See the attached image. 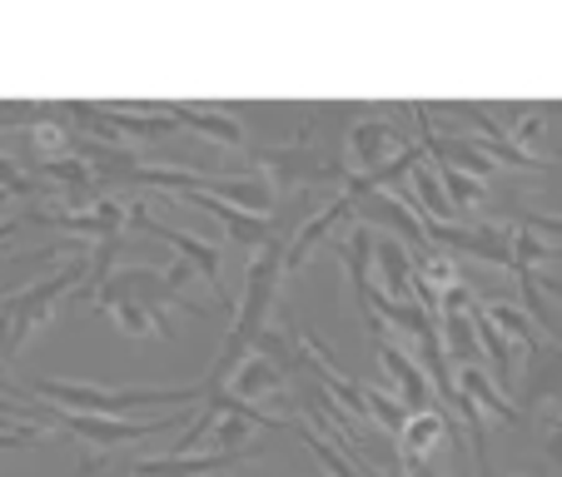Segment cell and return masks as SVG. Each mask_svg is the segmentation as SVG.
<instances>
[{"label": "cell", "instance_id": "1", "mask_svg": "<svg viewBox=\"0 0 562 477\" xmlns=\"http://www.w3.org/2000/svg\"><path fill=\"white\" fill-rule=\"evenodd\" d=\"M279 279H284V245L269 239L265 249H255L245 269V304L234 308V323L220 343V359L214 368L204 373V393H220L229 383V373L245 363V353L255 349V339L269 329V314H274V298H279Z\"/></svg>", "mask_w": 562, "mask_h": 477}, {"label": "cell", "instance_id": "2", "mask_svg": "<svg viewBox=\"0 0 562 477\" xmlns=\"http://www.w3.org/2000/svg\"><path fill=\"white\" fill-rule=\"evenodd\" d=\"M41 398L70 413H95V418H130L135 408H180L204 398V383H180V388H105V383H80V378H35L31 383Z\"/></svg>", "mask_w": 562, "mask_h": 477}, {"label": "cell", "instance_id": "3", "mask_svg": "<svg viewBox=\"0 0 562 477\" xmlns=\"http://www.w3.org/2000/svg\"><path fill=\"white\" fill-rule=\"evenodd\" d=\"M50 423H60L70 438L86 443V457H80V477H95L100 473V457L115 453V447L130 443H145V438L165 433V428L184 423V418H149V423H135V418H95V413H70V408H45Z\"/></svg>", "mask_w": 562, "mask_h": 477}, {"label": "cell", "instance_id": "4", "mask_svg": "<svg viewBox=\"0 0 562 477\" xmlns=\"http://www.w3.org/2000/svg\"><path fill=\"white\" fill-rule=\"evenodd\" d=\"M125 229H145V234H155V239H165V245H170L175 254H180L184 264H190L194 274H200L204 284L214 288V298H220L224 314H234V298H229V288H224V279H220V249H214V245H204V239H194V234H184V229H175V224L155 219L145 200H130Z\"/></svg>", "mask_w": 562, "mask_h": 477}, {"label": "cell", "instance_id": "5", "mask_svg": "<svg viewBox=\"0 0 562 477\" xmlns=\"http://www.w3.org/2000/svg\"><path fill=\"white\" fill-rule=\"evenodd\" d=\"M255 170L265 174L274 190H294V184H339L344 180V164L339 159H324L314 155L308 145H269L255 149Z\"/></svg>", "mask_w": 562, "mask_h": 477}, {"label": "cell", "instance_id": "6", "mask_svg": "<svg viewBox=\"0 0 562 477\" xmlns=\"http://www.w3.org/2000/svg\"><path fill=\"white\" fill-rule=\"evenodd\" d=\"M125 209L130 200H90L86 209H60V204H31L21 219H41L45 229L86 234V239H115L125 234Z\"/></svg>", "mask_w": 562, "mask_h": 477}, {"label": "cell", "instance_id": "7", "mask_svg": "<svg viewBox=\"0 0 562 477\" xmlns=\"http://www.w3.org/2000/svg\"><path fill=\"white\" fill-rule=\"evenodd\" d=\"M552 398H562V343L538 333V339L528 343V373H522V388L513 393V408H518V418L528 423Z\"/></svg>", "mask_w": 562, "mask_h": 477}, {"label": "cell", "instance_id": "8", "mask_svg": "<svg viewBox=\"0 0 562 477\" xmlns=\"http://www.w3.org/2000/svg\"><path fill=\"white\" fill-rule=\"evenodd\" d=\"M363 318H369L373 353H379L383 368H389L393 383H398V404H404L408 413H428V404H434V383H428V373L418 368V359H408V353L383 333V318H373V314H363Z\"/></svg>", "mask_w": 562, "mask_h": 477}, {"label": "cell", "instance_id": "9", "mask_svg": "<svg viewBox=\"0 0 562 477\" xmlns=\"http://www.w3.org/2000/svg\"><path fill=\"white\" fill-rule=\"evenodd\" d=\"M404 149H414V145H408V135L393 125V120H359V125L349 129V170L373 174V170H383V164H393Z\"/></svg>", "mask_w": 562, "mask_h": 477}, {"label": "cell", "instance_id": "10", "mask_svg": "<svg viewBox=\"0 0 562 477\" xmlns=\"http://www.w3.org/2000/svg\"><path fill=\"white\" fill-rule=\"evenodd\" d=\"M259 453H265V443H249V447H239V453H200V457L165 453V457H139V463L120 477H214V473H229V467H239L245 457H259Z\"/></svg>", "mask_w": 562, "mask_h": 477}, {"label": "cell", "instance_id": "11", "mask_svg": "<svg viewBox=\"0 0 562 477\" xmlns=\"http://www.w3.org/2000/svg\"><path fill=\"white\" fill-rule=\"evenodd\" d=\"M204 194H214V200L234 204V209H245V214H259V219H274V209H279V190L259 170L210 174V180H204Z\"/></svg>", "mask_w": 562, "mask_h": 477}, {"label": "cell", "instance_id": "12", "mask_svg": "<svg viewBox=\"0 0 562 477\" xmlns=\"http://www.w3.org/2000/svg\"><path fill=\"white\" fill-rule=\"evenodd\" d=\"M170 200L194 204V209L214 214V219L224 224V234H229V239H239V245H245V249H265L269 239H274V219H259V214L234 209V204L214 200V194H204V190H194V194H170Z\"/></svg>", "mask_w": 562, "mask_h": 477}, {"label": "cell", "instance_id": "13", "mask_svg": "<svg viewBox=\"0 0 562 477\" xmlns=\"http://www.w3.org/2000/svg\"><path fill=\"white\" fill-rule=\"evenodd\" d=\"M404 443H398V457H404V467L414 473V467H428V457L438 453V447H448V438H453V418L448 413H408L404 423Z\"/></svg>", "mask_w": 562, "mask_h": 477}, {"label": "cell", "instance_id": "14", "mask_svg": "<svg viewBox=\"0 0 562 477\" xmlns=\"http://www.w3.org/2000/svg\"><path fill=\"white\" fill-rule=\"evenodd\" d=\"M339 224H353V200H349V194H334L329 209H318L314 219H304V229L294 234V245L284 249V274H294V269L304 264V259L314 254V249L324 245V239H329Z\"/></svg>", "mask_w": 562, "mask_h": 477}, {"label": "cell", "instance_id": "15", "mask_svg": "<svg viewBox=\"0 0 562 477\" xmlns=\"http://www.w3.org/2000/svg\"><path fill=\"white\" fill-rule=\"evenodd\" d=\"M284 378H289V373L279 368V363H269L265 353H245V363L229 373L224 393H229V398H239V404H255V398H279V393H284Z\"/></svg>", "mask_w": 562, "mask_h": 477}, {"label": "cell", "instance_id": "16", "mask_svg": "<svg viewBox=\"0 0 562 477\" xmlns=\"http://www.w3.org/2000/svg\"><path fill=\"white\" fill-rule=\"evenodd\" d=\"M373 259H379V294H389V298H414V279H418V269H414V259H408V249H404V239H393V234H373Z\"/></svg>", "mask_w": 562, "mask_h": 477}, {"label": "cell", "instance_id": "17", "mask_svg": "<svg viewBox=\"0 0 562 477\" xmlns=\"http://www.w3.org/2000/svg\"><path fill=\"white\" fill-rule=\"evenodd\" d=\"M165 115H170L175 125H190V129H200V135L220 139V145H245V125H239L229 110H220V105H190V100H170V105H165Z\"/></svg>", "mask_w": 562, "mask_h": 477}, {"label": "cell", "instance_id": "18", "mask_svg": "<svg viewBox=\"0 0 562 477\" xmlns=\"http://www.w3.org/2000/svg\"><path fill=\"white\" fill-rule=\"evenodd\" d=\"M453 383H458V393H463V398L477 408V413L488 408V413L498 418V423H522V418H518V408H513L508 398H503V393H498V383H493L483 368H473V363H468V368H458V373H453Z\"/></svg>", "mask_w": 562, "mask_h": 477}, {"label": "cell", "instance_id": "19", "mask_svg": "<svg viewBox=\"0 0 562 477\" xmlns=\"http://www.w3.org/2000/svg\"><path fill=\"white\" fill-rule=\"evenodd\" d=\"M25 135L35 145V164L41 159H65L75 149V135L65 129V120H25Z\"/></svg>", "mask_w": 562, "mask_h": 477}, {"label": "cell", "instance_id": "20", "mask_svg": "<svg viewBox=\"0 0 562 477\" xmlns=\"http://www.w3.org/2000/svg\"><path fill=\"white\" fill-rule=\"evenodd\" d=\"M363 413H373L379 418V428L383 433H404V423H408V408L393 398V393H383V388H373V383H363Z\"/></svg>", "mask_w": 562, "mask_h": 477}, {"label": "cell", "instance_id": "21", "mask_svg": "<svg viewBox=\"0 0 562 477\" xmlns=\"http://www.w3.org/2000/svg\"><path fill=\"white\" fill-rule=\"evenodd\" d=\"M0 194H21V200H31L35 194V174L21 170L11 155H0Z\"/></svg>", "mask_w": 562, "mask_h": 477}, {"label": "cell", "instance_id": "22", "mask_svg": "<svg viewBox=\"0 0 562 477\" xmlns=\"http://www.w3.org/2000/svg\"><path fill=\"white\" fill-rule=\"evenodd\" d=\"M518 224H522V229H532V234H552V239H562V214L522 209V214H518Z\"/></svg>", "mask_w": 562, "mask_h": 477}, {"label": "cell", "instance_id": "23", "mask_svg": "<svg viewBox=\"0 0 562 477\" xmlns=\"http://www.w3.org/2000/svg\"><path fill=\"white\" fill-rule=\"evenodd\" d=\"M542 453H548V463L558 467V477H562V418H552V423L542 428Z\"/></svg>", "mask_w": 562, "mask_h": 477}, {"label": "cell", "instance_id": "24", "mask_svg": "<svg viewBox=\"0 0 562 477\" xmlns=\"http://www.w3.org/2000/svg\"><path fill=\"white\" fill-rule=\"evenodd\" d=\"M538 288H542V294L552 298V304L562 308V279H538Z\"/></svg>", "mask_w": 562, "mask_h": 477}, {"label": "cell", "instance_id": "25", "mask_svg": "<svg viewBox=\"0 0 562 477\" xmlns=\"http://www.w3.org/2000/svg\"><path fill=\"white\" fill-rule=\"evenodd\" d=\"M15 115H25V105H0V129H5V125H21Z\"/></svg>", "mask_w": 562, "mask_h": 477}, {"label": "cell", "instance_id": "26", "mask_svg": "<svg viewBox=\"0 0 562 477\" xmlns=\"http://www.w3.org/2000/svg\"><path fill=\"white\" fill-rule=\"evenodd\" d=\"M408 477H438V473H434V467H414V473H408Z\"/></svg>", "mask_w": 562, "mask_h": 477}]
</instances>
